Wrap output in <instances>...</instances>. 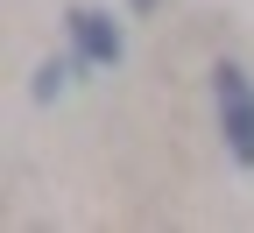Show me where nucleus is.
<instances>
[{"instance_id": "obj_1", "label": "nucleus", "mask_w": 254, "mask_h": 233, "mask_svg": "<svg viewBox=\"0 0 254 233\" xmlns=\"http://www.w3.org/2000/svg\"><path fill=\"white\" fill-rule=\"evenodd\" d=\"M212 99H219V127H226L233 162L254 170V78L240 71V64H219L212 71Z\"/></svg>"}, {"instance_id": "obj_2", "label": "nucleus", "mask_w": 254, "mask_h": 233, "mask_svg": "<svg viewBox=\"0 0 254 233\" xmlns=\"http://www.w3.org/2000/svg\"><path fill=\"white\" fill-rule=\"evenodd\" d=\"M71 43H78L85 64H120V28H113V14H99V7H78V14H71Z\"/></svg>"}]
</instances>
